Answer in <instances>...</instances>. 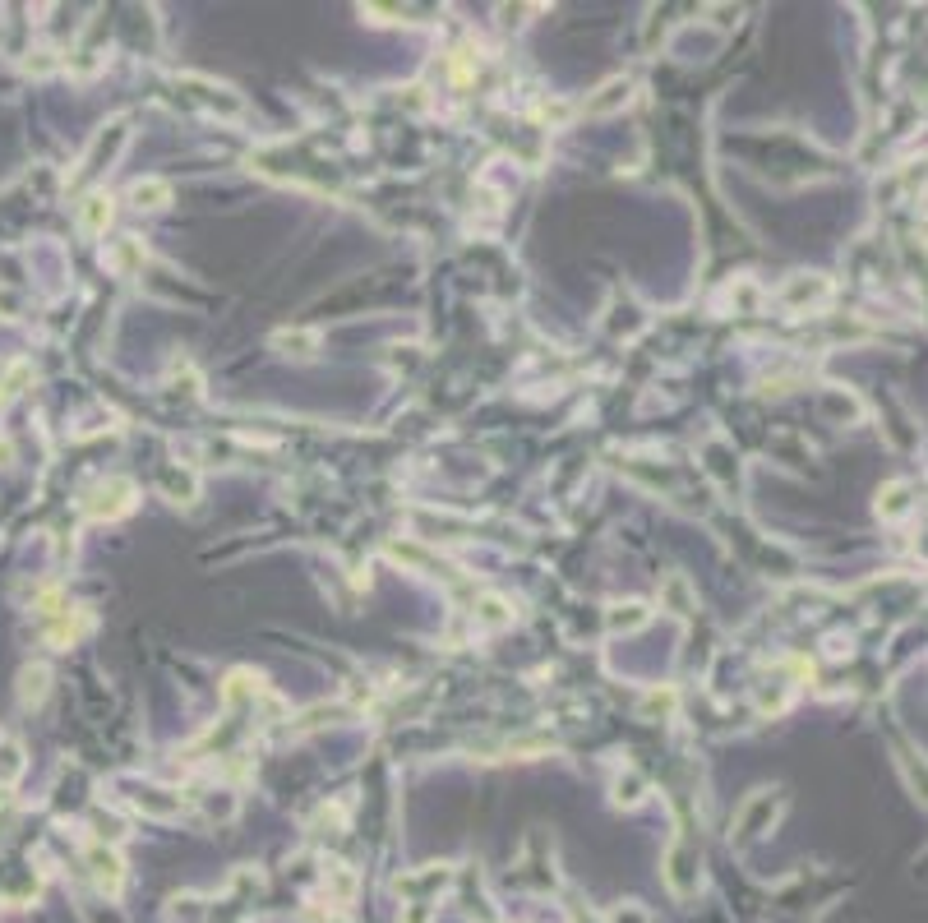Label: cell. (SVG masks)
<instances>
[{
	"instance_id": "1",
	"label": "cell",
	"mask_w": 928,
	"mask_h": 923,
	"mask_svg": "<svg viewBox=\"0 0 928 923\" xmlns=\"http://www.w3.org/2000/svg\"><path fill=\"white\" fill-rule=\"evenodd\" d=\"M93 873H97V882H102L107 891L121 887V859H116V854L93 850Z\"/></svg>"
},
{
	"instance_id": "2",
	"label": "cell",
	"mask_w": 928,
	"mask_h": 923,
	"mask_svg": "<svg viewBox=\"0 0 928 923\" xmlns=\"http://www.w3.org/2000/svg\"><path fill=\"white\" fill-rule=\"evenodd\" d=\"M619 102H628V79H610V84L601 88V97L587 102V111H610V107H619Z\"/></svg>"
},
{
	"instance_id": "3",
	"label": "cell",
	"mask_w": 928,
	"mask_h": 923,
	"mask_svg": "<svg viewBox=\"0 0 928 923\" xmlns=\"http://www.w3.org/2000/svg\"><path fill=\"white\" fill-rule=\"evenodd\" d=\"M167 185H162V180H139V185H134V190H130V199H134V204H139V208H162V199H167Z\"/></svg>"
},
{
	"instance_id": "4",
	"label": "cell",
	"mask_w": 928,
	"mask_h": 923,
	"mask_svg": "<svg viewBox=\"0 0 928 923\" xmlns=\"http://www.w3.org/2000/svg\"><path fill=\"white\" fill-rule=\"evenodd\" d=\"M102 222H111V199H88V208H84V227L88 231H102Z\"/></svg>"
},
{
	"instance_id": "5",
	"label": "cell",
	"mask_w": 928,
	"mask_h": 923,
	"mask_svg": "<svg viewBox=\"0 0 928 923\" xmlns=\"http://www.w3.org/2000/svg\"><path fill=\"white\" fill-rule=\"evenodd\" d=\"M47 693V670H24V702H42Z\"/></svg>"
},
{
	"instance_id": "6",
	"label": "cell",
	"mask_w": 928,
	"mask_h": 923,
	"mask_svg": "<svg viewBox=\"0 0 928 923\" xmlns=\"http://www.w3.org/2000/svg\"><path fill=\"white\" fill-rule=\"evenodd\" d=\"M905 494H910V490H905V485H892V490H887V504H878V508H882V513H887V517H892V513H901V508H905Z\"/></svg>"
},
{
	"instance_id": "7",
	"label": "cell",
	"mask_w": 928,
	"mask_h": 923,
	"mask_svg": "<svg viewBox=\"0 0 928 923\" xmlns=\"http://www.w3.org/2000/svg\"><path fill=\"white\" fill-rule=\"evenodd\" d=\"M624 610L628 614H615V628H638L642 619H647V610H642V605H624Z\"/></svg>"
},
{
	"instance_id": "8",
	"label": "cell",
	"mask_w": 928,
	"mask_h": 923,
	"mask_svg": "<svg viewBox=\"0 0 928 923\" xmlns=\"http://www.w3.org/2000/svg\"><path fill=\"white\" fill-rule=\"evenodd\" d=\"M499 610H504L499 600H485V624H504L508 614H499Z\"/></svg>"
}]
</instances>
